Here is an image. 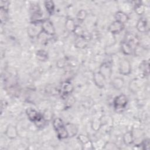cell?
Masks as SVG:
<instances>
[{
  "instance_id": "1",
  "label": "cell",
  "mask_w": 150,
  "mask_h": 150,
  "mask_svg": "<svg viewBox=\"0 0 150 150\" xmlns=\"http://www.w3.org/2000/svg\"><path fill=\"white\" fill-rule=\"evenodd\" d=\"M53 125L59 138L65 139L69 137L66 125L60 118H55L53 121Z\"/></svg>"
},
{
  "instance_id": "2",
  "label": "cell",
  "mask_w": 150,
  "mask_h": 150,
  "mask_svg": "<svg viewBox=\"0 0 150 150\" xmlns=\"http://www.w3.org/2000/svg\"><path fill=\"white\" fill-rule=\"evenodd\" d=\"M128 103V98L124 94H120L117 96L114 101V106L117 111L124 109Z\"/></svg>"
},
{
  "instance_id": "3",
  "label": "cell",
  "mask_w": 150,
  "mask_h": 150,
  "mask_svg": "<svg viewBox=\"0 0 150 150\" xmlns=\"http://www.w3.org/2000/svg\"><path fill=\"white\" fill-rule=\"evenodd\" d=\"M43 32L41 23L32 22V25L28 28V34L30 37H38Z\"/></svg>"
},
{
  "instance_id": "4",
  "label": "cell",
  "mask_w": 150,
  "mask_h": 150,
  "mask_svg": "<svg viewBox=\"0 0 150 150\" xmlns=\"http://www.w3.org/2000/svg\"><path fill=\"white\" fill-rule=\"evenodd\" d=\"M43 32L47 35H53L55 33V29L52 22L49 19L43 20L42 22Z\"/></svg>"
},
{
  "instance_id": "5",
  "label": "cell",
  "mask_w": 150,
  "mask_h": 150,
  "mask_svg": "<svg viewBox=\"0 0 150 150\" xmlns=\"http://www.w3.org/2000/svg\"><path fill=\"white\" fill-rule=\"evenodd\" d=\"M99 72L104 76L106 80L107 79H110L112 74L111 64L108 62L104 63L101 65Z\"/></svg>"
},
{
  "instance_id": "6",
  "label": "cell",
  "mask_w": 150,
  "mask_h": 150,
  "mask_svg": "<svg viewBox=\"0 0 150 150\" xmlns=\"http://www.w3.org/2000/svg\"><path fill=\"white\" fill-rule=\"evenodd\" d=\"M120 72L123 75H128L131 73V67L130 63L127 59L122 60L120 64Z\"/></svg>"
},
{
  "instance_id": "7",
  "label": "cell",
  "mask_w": 150,
  "mask_h": 150,
  "mask_svg": "<svg viewBox=\"0 0 150 150\" xmlns=\"http://www.w3.org/2000/svg\"><path fill=\"white\" fill-rule=\"evenodd\" d=\"M73 87L72 86V84L70 81H64L60 87V92L62 96H66L70 93H71L73 91Z\"/></svg>"
},
{
  "instance_id": "8",
  "label": "cell",
  "mask_w": 150,
  "mask_h": 150,
  "mask_svg": "<svg viewBox=\"0 0 150 150\" xmlns=\"http://www.w3.org/2000/svg\"><path fill=\"white\" fill-rule=\"evenodd\" d=\"M108 29V30L113 34L119 33L123 30L124 24L115 21L109 26Z\"/></svg>"
},
{
  "instance_id": "9",
  "label": "cell",
  "mask_w": 150,
  "mask_h": 150,
  "mask_svg": "<svg viewBox=\"0 0 150 150\" xmlns=\"http://www.w3.org/2000/svg\"><path fill=\"white\" fill-rule=\"evenodd\" d=\"M93 79L96 85L98 87L103 88L104 86L106 79L99 71L96 72L94 74Z\"/></svg>"
},
{
  "instance_id": "10",
  "label": "cell",
  "mask_w": 150,
  "mask_h": 150,
  "mask_svg": "<svg viewBox=\"0 0 150 150\" xmlns=\"http://www.w3.org/2000/svg\"><path fill=\"white\" fill-rule=\"evenodd\" d=\"M147 21L144 18H141L137 22V29L139 32H145L148 29Z\"/></svg>"
},
{
  "instance_id": "11",
  "label": "cell",
  "mask_w": 150,
  "mask_h": 150,
  "mask_svg": "<svg viewBox=\"0 0 150 150\" xmlns=\"http://www.w3.org/2000/svg\"><path fill=\"white\" fill-rule=\"evenodd\" d=\"M5 134L6 136L11 139H14L18 136V132L16 128L12 125H9L6 130Z\"/></svg>"
},
{
  "instance_id": "12",
  "label": "cell",
  "mask_w": 150,
  "mask_h": 150,
  "mask_svg": "<svg viewBox=\"0 0 150 150\" xmlns=\"http://www.w3.org/2000/svg\"><path fill=\"white\" fill-rule=\"evenodd\" d=\"M115 18L116 19V21L120 22L122 24L125 23L128 19L127 14H125L124 12L121 11H118L115 13Z\"/></svg>"
},
{
  "instance_id": "13",
  "label": "cell",
  "mask_w": 150,
  "mask_h": 150,
  "mask_svg": "<svg viewBox=\"0 0 150 150\" xmlns=\"http://www.w3.org/2000/svg\"><path fill=\"white\" fill-rule=\"evenodd\" d=\"M123 140L124 143L127 145H129L133 142V135L131 131H128L126 132L123 137Z\"/></svg>"
},
{
  "instance_id": "14",
  "label": "cell",
  "mask_w": 150,
  "mask_h": 150,
  "mask_svg": "<svg viewBox=\"0 0 150 150\" xmlns=\"http://www.w3.org/2000/svg\"><path fill=\"white\" fill-rule=\"evenodd\" d=\"M37 59L42 62L46 61L48 58L47 53L43 50H39L36 52Z\"/></svg>"
},
{
  "instance_id": "15",
  "label": "cell",
  "mask_w": 150,
  "mask_h": 150,
  "mask_svg": "<svg viewBox=\"0 0 150 150\" xmlns=\"http://www.w3.org/2000/svg\"><path fill=\"white\" fill-rule=\"evenodd\" d=\"M112 84L115 88H116L117 90H120L122 87L124 85V81L123 79L121 78L116 77L113 80Z\"/></svg>"
},
{
  "instance_id": "16",
  "label": "cell",
  "mask_w": 150,
  "mask_h": 150,
  "mask_svg": "<svg viewBox=\"0 0 150 150\" xmlns=\"http://www.w3.org/2000/svg\"><path fill=\"white\" fill-rule=\"evenodd\" d=\"M121 50L125 54H131L132 53L131 46L126 42H123L121 43Z\"/></svg>"
},
{
  "instance_id": "17",
  "label": "cell",
  "mask_w": 150,
  "mask_h": 150,
  "mask_svg": "<svg viewBox=\"0 0 150 150\" xmlns=\"http://www.w3.org/2000/svg\"><path fill=\"white\" fill-rule=\"evenodd\" d=\"M66 28L70 32H74L75 28H76V24L73 19H67L66 22V25H65Z\"/></svg>"
},
{
  "instance_id": "18",
  "label": "cell",
  "mask_w": 150,
  "mask_h": 150,
  "mask_svg": "<svg viewBox=\"0 0 150 150\" xmlns=\"http://www.w3.org/2000/svg\"><path fill=\"white\" fill-rule=\"evenodd\" d=\"M67 132H68V135L70 137H73L74 135L76 134L77 132V129L76 127L74 125L72 124H67L66 126Z\"/></svg>"
},
{
  "instance_id": "19",
  "label": "cell",
  "mask_w": 150,
  "mask_h": 150,
  "mask_svg": "<svg viewBox=\"0 0 150 150\" xmlns=\"http://www.w3.org/2000/svg\"><path fill=\"white\" fill-rule=\"evenodd\" d=\"M45 8H46L47 12L50 15H52L54 12V3L53 2V1H45Z\"/></svg>"
},
{
  "instance_id": "20",
  "label": "cell",
  "mask_w": 150,
  "mask_h": 150,
  "mask_svg": "<svg viewBox=\"0 0 150 150\" xmlns=\"http://www.w3.org/2000/svg\"><path fill=\"white\" fill-rule=\"evenodd\" d=\"M140 69L142 72H144L145 74H148L149 70V62L146 60H143V62L140 64Z\"/></svg>"
},
{
  "instance_id": "21",
  "label": "cell",
  "mask_w": 150,
  "mask_h": 150,
  "mask_svg": "<svg viewBox=\"0 0 150 150\" xmlns=\"http://www.w3.org/2000/svg\"><path fill=\"white\" fill-rule=\"evenodd\" d=\"M87 40H86V39H83L81 37H79L75 42V45L77 47H80V48L84 47L87 45Z\"/></svg>"
},
{
  "instance_id": "22",
  "label": "cell",
  "mask_w": 150,
  "mask_h": 150,
  "mask_svg": "<svg viewBox=\"0 0 150 150\" xmlns=\"http://www.w3.org/2000/svg\"><path fill=\"white\" fill-rule=\"evenodd\" d=\"M0 17H1V22L2 23L5 22L7 20V9L5 7L1 6L0 9Z\"/></svg>"
},
{
  "instance_id": "23",
  "label": "cell",
  "mask_w": 150,
  "mask_h": 150,
  "mask_svg": "<svg viewBox=\"0 0 150 150\" xmlns=\"http://www.w3.org/2000/svg\"><path fill=\"white\" fill-rule=\"evenodd\" d=\"M135 11L138 15H142L145 12V6L141 4H137L135 6Z\"/></svg>"
},
{
  "instance_id": "24",
  "label": "cell",
  "mask_w": 150,
  "mask_h": 150,
  "mask_svg": "<svg viewBox=\"0 0 150 150\" xmlns=\"http://www.w3.org/2000/svg\"><path fill=\"white\" fill-rule=\"evenodd\" d=\"M87 12L86 11L84 10H80L78 13H77V19L80 22H82L83 21L86 16H87Z\"/></svg>"
},
{
  "instance_id": "25",
  "label": "cell",
  "mask_w": 150,
  "mask_h": 150,
  "mask_svg": "<svg viewBox=\"0 0 150 150\" xmlns=\"http://www.w3.org/2000/svg\"><path fill=\"white\" fill-rule=\"evenodd\" d=\"M84 30L82 29V28H81V26H79V25H76V28H75V29H74V30L73 32H74V33H75L77 36L81 37V36L83 35V33H84Z\"/></svg>"
},
{
  "instance_id": "26",
  "label": "cell",
  "mask_w": 150,
  "mask_h": 150,
  "mask_svg": "<svg viewBox=\"0 0 150 150\" xmlns=\"http://www.w3.org/2000/svg\"><path fill=\"white\" fill-rule=\"evenodd\" d=\"M101 121L100 120H98V119H96L93 122V124H92V127L93 128V129H94L95 131H97L99 129V128H100L101 127Z\"/></svg>"
},
{
  "instance_id": "27",
  "label": "cell",
  "mask_w": 150,
  "mask_h": 150,
  "mask_svg": "<svg viewBox=\"0 0 150 150\" xmlns=\"http://www.w3.org/2000/svg\"><path fill=\"white\" fill-rule=\"evenodd\" d=\"M78 139H79V141L83 144H85L86 142H87L88 141H89V138L86 136V135H80L79 137H78Z\"/></svg>"
},
{
  "instance_id": "28",
  "label": "cell",
  "mask_w": 150,
  "mask_h": 150,
  "mask_svg": "<svg viewBox=\"0 0 150 150\" xmlns=\"http://www.w3.org/2000/svg\"><path fill=\"white\" fill-rule=\"evenodd\" d=\"M149 140L148 139H145L142 143V148L144 149H149Z\"/></svg>"
}]
</instances>
